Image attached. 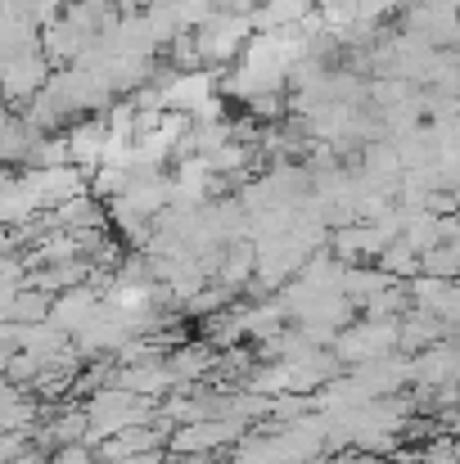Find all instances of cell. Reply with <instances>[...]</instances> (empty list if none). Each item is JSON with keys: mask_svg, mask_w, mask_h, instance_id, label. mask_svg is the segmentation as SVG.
I'll use <instances>...</instances> for the list:
<instances>
[{"mask_svg": "<svg viewBox=\"0 0 460 464\" xmlns=\"http://www.w3.org/2000/svg\"><path fill=\"white\" fill-rule=\"evenodd\" d=\"M100 307V294L95 289H86V285H77V289H64L59 298H50V311H45V324H54L64 338H73L91 315Z\"/></svg>", "mask_w": 460, "mask_h": 464, "instance_id": "obj_2", "label": "cell"}, {"mask_svg": "<svg viewBox=\"0 0 460 464\" xmlns=\"http://www.w3.org/2000/svg\"><path fill=\"white\" fill-rule=\"evenodd\" d=\"M406 289V303L425 315H438L447 324H456V307H460V294H456V280H434V276H416L402 285Z\"/></svg>", "mask_w": 460, "mask_h": 464, "instance_id": "obj_1", "label": "cell"}, {"mask_svg": "<svg viewBox=\"0 0 460 464\" xmlns=\"http://www.w3.org/2000/svg\"><path fill=\"white\" fill-rule=\"evenodd\" d=\"M370 464H397V460H370Z\"/></svg>", "mask_w": 460, "mask_h": 464, "instance_id": "obj_5", "label": "cell"}, {"mask_svg": "<svg viewBox=\"0 0 460 464\" xmlns=\"http://www.w3.org/2000/svg\"><path fill=\"white\" fill-rule=\"evenodd\" d=\"M456 244H438L429 253H420V276H434V280H456Z\"/></svg>", "mask_w": 460, "mask_h": 464, "instance_id": "obj_4", "label": "cell"}, {"mask_svg": "<svg viewBox=\"0 0 460 464\" xmlns=\"http://www.w3.org/2000/svg\"><path fill=\"white\" fill-rule=\"evenodd\" d=\"M167 442V429L162 424H136V429H122L113 438L100 442V460H132V456H145V451H158Z\"/></svg>", "mask_w": 460, "mask_h": 464, "instance_id": "obj_3", "label": "cell"}]
</instances>
